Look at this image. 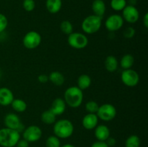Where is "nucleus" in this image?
<instances>
[{
    "label": "nucleus",
    "mask_w": 148,
    "mask_h": 147,
    "mask_svg": "<svg viewBox=\"0 0 148 147\" xmlns=\"http://www.w3.org/2000/svg\"><path fill=\"white\" fill-rule=\"evenodd\" d=\"M49 81H50L53 85L60 86L64 84L65 82V77L63 74L58 71L51 72L49 75Z\"/></svg>",
    "instance_id": "obj_18"
},
{
    "label": "nucleus",
    "mask_w": 148,
    "mask_h": 147,
    "mask_svg": "<svg viewBox=\"0 0 148 147\" xmlns=\"http://www.w3.org/2000/svg\"><path fill=\"white\" fill-rule=\"evenodd\" d=\"M60 29L64 34L69 35L73 33V24L69 20H64L61 22Z\"/></svg>",
    "instance_id": "obj_26"
},
{
    "label": "nucleus",
    "mask_w": 148,
    "mask_h": 147,
    "mask_svg": "<svg viewBox=\"0 0 148 147\" xmlns=\"http://www.w3.org/2000/svg\"><path fill=\"white\" fill-rule=\"evenodd\" d=\"M99 105L95 101L90 100L88 101L86 104H85V109H86L87 112L88 113H93L96 114L97 111H98Z\"/></svg>",
    "instance_id": "obj_29"
},
{
    "label": "nucleus",
    "mask_w": 148,
    "mask_h": 147,
    "mask_svg": "<svg viewBox=\"0 0 148 147\" xmlns=\"http://www.w3.org/2000/svg\"><path fill=\"white\" fill-rule=\"evenodd\" d=\"M41 40V35L38 32L31 30L25 35L23 39V44L25 48L29 50H32L40 46Z\"/></svg>",
    "instance_id": "obj_7"
},
{
    "label": "nucleus",
    "mask_w": 148,
    "mask_h": 147,
    "mask_svg": "<svg viewBox=\"0 0 148 147\" xmlns=\"http://www.w3.org/2000/svg\"><path fill=\"white\" fill-rule=\"evenodd\" d=\"M4 124L6 128L16 130L20 133H23L25 128L18 115L13 112L7 113L5 115L4 118Z\"/></svg>",
    "instance_id": "obj_8"
},
{
    "label": "nucleus",
    "mask_w": 148,
    "mask_h": 147,
    "mask_svg": "<svg viewBox=\"0 0 148 147\" xmlns=\"http://www.w3.org/2000/svg\"><path fill=\"white\" fill-rule=\"evenodd\" d=\"M102 19L95 14H91L86 17L81 24L82 31L88 35L96 33L102 25Z\"/></svg>",
    "instance_id": "obj_4"
},
{
    "label": "nucleus",
    "mask_w": 148,
    "mask_h": 147,
    "mask_svg": "<svg viewBox=\"0 0 148 147\" xmlns=\"http://www.w3.org/2000/svg\"><path fill=\"white\" fill-rule=\"evenodd\" d=\"M16 147H29V143L26 140L20 138L15 146Z\"/></svg>",
    "instance_id": "obj_33"
},
{
    "label": "nucleus",
    "mask_w": 148,
    "mask_h": 147,
    "mask_svg": "<svg viewBox=\"0 0 148 147\" xmlns=\"http://www.w3.org/2000/svg\"><path fill=\"white\" fill-rule=\"evenodd\" d=\"M61 147H76V146H75L72 145V144H64V145L61 146Z\"/></svg>",
    "instance_id": "obj_38"
},
{
    "label": "nucleus",
    "mask_w": 148,
    "mask_h": 147,
    "mask_svg": "<svg viewBox=\"0 0 148 147\" xmlns=\"http://www.w3.org/2000/svg\"><path fill=\"white\" fill-rule=\"evenodd\" d=\"M141 141L138 135H131L125 141V147H140Z\"/></svg>",
    "instance_id": "obj_25"
},
{
    "label": "nucleus",
    "mask_w": 148,
    "mask_h": 147,
    "mask_svg": "<svg viewBox=\"0 0 148 147\" xmlns=\"http://www.w3.org/2000/svg\"><path fill=\"white\" fill-rule=\"evenodd\" d=\"M64 100L70 108H79L83 102V91L77 86H70L65 90Z\"/></svg>",
    "instance_id": "obj_1"
},
{
    "label": "nucleus",
    "mask_w": 148,
    "mask_h": 147,
    "mask_svg": "<svg viewBox=\"0 0 148 147\" xmlns=\"http://www.w3.org/2000/svg\"><path fill=\"white\" fill-rule=\"evenodd\" d=\"M121 79L125 86L128 87H134L140 82V75L134 69H126L121 73Z\"/></svg>",
    "instance_id": "obj_9"
},
{
    "label": "nucleus",
    "mask_w": 148,
    "mask_h": 147,
    "mask_svg": "<svg viewBox=\"0 0 148 147\" xmlns=\"http://www.w3.org/2000/svg\"><path fill=\"white\" fill-rule=\"evenodd\" d=\"M20 139V133L11 128H4L0 129V146L2 147H14Z\"/></svg>",
    "instance_id": "obj_3"
},
{
    "label": "nucleus",
    "mask_w": 148,
    "mask_h": 147,
    "mask_svg": "<svg viewBox=\"0 0 148 147\" xmlns=\"http://www.w3.org/2000/svg\"><path fill=\"white\" fill-rule=\"evenodd\" d=\"M56 116L50 110V109L45 110L40 115V119L43 123L46 125H52L56 122Z\"/></svg>",
    "instance_id": "obj_24"
},
{
    "label": "nucleus",
    "mask_w": 148,
    "mask_h": 147,
    "mask_svg": "<svg viewBox=\"0 0 148 147\" xmlns=\"http://www.w3.org/2000/svg\"><path fill=\"white\" fill-rule=\"evenodd\" d=\"M110 4H111V7L114 11H122L124 7L127 6V1L126 0H111Z\"/></svg>",
    "instance_id": "obj_27"
},
{
    "label": "nucleus",
    "mask_w": 148,
    "mask_h": 147,
    "mask_svg": "<svg viewBox=\"0 0 148 147\" xmlns=\"http://www.w3.org/2000/svg\"><path fill=\"white\" fill-rule=\"evenodd\" d=\"M15 112H23L27 110V105L25 100L22 99H13L12 102L10 105Z\"/></svg>",
    "instance_id": "obj_23"
},
{
    "label": "nucleus",
    "mask_w": 148,
    "mask_h": 147,
    "mask_svg": "<svg viewBox=\"0 0 148 147\" xmlns=\"http://www.w3.org/2000/svg\"><path fill=\"white\" fill-rule=\"evenodd\" d=\"M122 17L128 23L134 24L139 20L140 12L134 5H127L122 10Z\"/></svg>",
    "instance_id": "obj_12"
},
{
    "label": "nucleus",
    "mask_w": 148,
    "mask_h": 147,
    "mask_svg": "<svg viewBox=\"0 0 148 147\" xmlns=\"http://www.w3.org/2000/svg\"><path fill=\"white\" fill-rule=\"evenodd\" d=\"M46 9L51 14H56L62 7V0H46Z\"/></svg>",
    "instance_id": "obj_20"
},
{
    "label": "nucleus",
    "mask_w": 148,
    "mask_h": 147,
    "mask_svg": "<svg viewBox=\"0 0 148 147\" xmlns=\"http://www.w3.org/2000/svg\"><path fill=\"white\" fill-rule=\"evenodd\" d=\"M106 143L107 144V145L108 146V147H113L116 144V141L114 138L110 136L108 139L106 141Z\"/></svg>",
    "instance_id": "obj_36"
},
{
    "label": "nucleus",
    "mask_w": 148,
    "mask_h": 147,
    "mask_svg": "<svg viewBox=\"0 0 148 147\" xmlns=\"http://www.w3.org/2000/svg\"><path fill=\"white\" fill-rule=\"evenodd\" d=\"M91 147H108L106 141H97L91 145Z\"/></svg>",
    "instance_id": "obj_34"
},
{
    "label": "nucleus",
    "mask_w": 148,
    "mask_h": 147,
    "mask_svg": "<svg viewBox=\"0 0 148 147\" xmlns=\"http://www.w3.org/2000/svg\"><path fill=\"white\" fill-rule=\"evenodd\" d=\"M23 6L26 12H32L34 10L35 7H36V3H35L34 0H24Z\"/></svg>",
    "instance_id": "obj_30"
},
{
    "label": "nucleus",
    "mask_w": 148,
    "mask_h": 147,
    "mask_svg": "<svg viewBox=\"0 0 148 147\" xmlns=\"http://www.w3.org/2000/svg\"><path fill=\"white\" fill-rule=\"evenodd\" d=\"M8 26V20L4 14L0 13V33H3Z\"/></svg>",
    "instance_id": "obj_31"
},
{
    "label": "nucleus",
    "mask_w": 148,
    "mask_h": 147,
    "mask_svg": "<svg viewBox=\"0 0 148 147\" xmlns=\"http://www.w3.org/2000/svg\"><path fill=\"white\" fill-rule=\"evenodd\" d=\"M14 99L13 92L7 87L0 88V105L2 106H9Z\"/></svg>",
    "instance_id": "obj_16"
},
{
    "label": "nucleus",
    "mask_w": 148,
    "mask_h": 147,
    "mask_svg": "<svg viewBox=\"0 0 148 147\" xmlns=\"http://www.w3.org/2000/svg\"><path fill=\"white\" fill-rule=\"evenodd\" d=\"M116 113L117 111L115 106H114L112 104L105 103L99 106L96 115L98 119H101L106 122H109L116 118Z\"/></svg>",
    "instance_id": "obj_5"
},
{
    "label": "nucleus",
    "mask_w": 148,
    "mask_h": 147,
    "mask_svg": "<svg viewBox=\"0 0 148 147\" xmlns=\"http://www.w3.org/2000/svg\"><path fill=\"white\" fill-rule=\"evenodd\" d=\"M94 135L98 141H106L111 135L110 129L106 125H98L94 129Z\"/></svg>",
    "instance_id": "obj_15"
},
{
    "label": "nucleus",
    "mask_w": 148,
    "mask_h": 147,
    "mask_svg": "<svg viewBox=\"0 0 148 147\" xmlns=\"http://www.w3.org/2000/svg\"><path fill=\"white\" fill-rule=\"evenodd\" d=\"M0 40H1V33H0Z\"/></svg>",
    "instance_id": "obj_39"
},
{
    "label": "nucleus",
    "mask_w": 148,
    "mask_h": 147,
    "mask_svg": "<svg viewBox=\"0 0 148 147\" xmlns=\"http://www.w3.org/2000/svg\"><path fill=\"white\" fill-rule=\"evenodd\" d=\"M42 134L43 133L40 127L36 125H31L25 128L23 132V138L28 143H34L40 139Z\"/></svg>",
    "instance_id": "obj_10"
},
{
    "label": "nucleus",
    "mask_w": 148,
    "mask_h": 147,
    "mask_svg": "<svg viewBox=\"0 0 148 147\" xmlns=\"http://www.w3.org/2000/svg\"><path fill=\"white\" fill-rule=\"evenodd\" d=\"M136 30L133 27H127L125 30H124L123 33V35L125 38L127 39H131L135 35Z\"/></svg>",
    "instance_id": "obj_32"
},
{
    "label": "nucleus",
    "mask_w": 148,
    "mask_h": 147,
    "mask_svg": "<svg viewBox=\"0 0 148 147\" xmlns=\"http://www.w3.org/2000/svg\"><path fill=\"white\" fill-rule=\"evenodd\" d=\"M91 82H92V80H91L90 76L89 75L83 74L78 77L77 82V86L79 87L81 90L83 91L90 86Z\"/></svg>",
    "instance_id": "obj_21"
},
{
    "label": "nucleus",
    "mask_w": 148,
    "mask_h": 147,
    "mask_svg": "<svg viewBox=\"0 0 148 147\" xmlns=\"http://www.w3.org/2000/svg\"><path fill=\"white\" fill-rule=\"evenodd\" d=\"M134 63V58L132 54L127 53L124 55L120 60V66L124 70L132 69Z\"/></svg>",
    "instance_id": "obj_22"
},
{
    "label": "nucleus",
    "mask_w": 148,
    "mask_h": 147,
    "mask_svg": "<svg viewBox=\"0 0 148 147\" xmlns=\"http://www.w3.org/2000/svg\"><path fill=\"white\" fill-rule=\"evenodd\" d=\"M38 81L40 83L44 84L46 83V82L49 81V76L46 74H40L38 76Z\"/></svg>",
    "instance_id": "obj_35"
},
{
    "label": "nucleus",
    "mask_w": 148,
    "mask_h": 147,
    "mask_svg": "<svg viewBox=\"0 0 148 147\" xmlns=\"http://www.w3.org/2000/svg\"><path fill=\"white\" fill-rule=\"evenodd\" d=\"M75 130L72 121L67 119H62L53 123V131L54 135L62 139H66L72 135Z\"/></svg>",
    "instance_id": "obj_2"
},
{
    "label": "nucleus",
    "mask_w": 148,
    "mask_h": 147,
    "mask_svg": "<svg viewBox=\"0 0 148 147\" xmlns=\"http://www.w3.org/2000/svg\"><path fill=\"white\" fill-rule=\"evenodd\" d=\"M68 44L75 49H83L88 45V38L84 33H72L68 35Z\"/></svg>",
    "instance_id": "obj_6"
},
{
    "label": "nucleus",
    "mask_w": 148,
    "mask_h": 147,
    "mask_svg": "<svg viewBox=\"0 0 148 147\" xmlns=\"http://www.w3.org/2000/svg\"><path fill=\"white\" fill-rule=\"evenodd\" d=\"M66 108V104L64 99L60 97L56 98L52 102L51 108H49L50 110L56 116L61 115L65 112Z\"/></svg>",
    "instance_id": "obj_14"
},
{
    "label": "nucleus",
    "mask_w": 148,
    "mask_h": 147,
    "mask_svg": "<svg viewBox=\"0 0 148 147\" xmlns=\"http://www.w3.org/2000/svg\"><path fill=\"white\" fill-rule=\"evenodd\" d=\"M106 4L103 0H94L92 4V10L94 14L103 18L106 13Z\"/></svg>",
    "instance_id": "obj_17"
},
{
    "label": "nucleus",
    "mask_w": 148,
    "mask_h": 147,
    "mask_svg": "<svg viewBox=\"0 0 148 147\" xmlns=\"http://www.w3.org/2000/svg\"><path fill=\"white\" fill-rule=\"evenodd\" d=\"M143 24L145 28H148V13H145L143 17Z\"/></svg>",
    "instance_id": "obj_37"
},
{
    "label": "nucleus",
    "mask_w": 148,
    "mask_h": 147,
    "mask_svg": "<svg viewBox=\"0 0 148 147\" xmlns=\"http://www.w3.org/2000/svg\"><path fill=\"white\" fill-rule=\"evenodd\" d=\"M61 146L60 138L54 135L49 136L46 141V147H61Z\"/></svg>",
    "instance_id": "obj_28"
},
{
    "label": "nucleus",
    "mask_w": 148,
    "mask_h": 147,
    "mask_svg": "<svg viewBox=\"0 0 148 147\" xmlns=\"http://www.w3.org/2000/svg\"><path fill=\"white\" fill-rule=\"evenodd\" d=\"M104 65L108 71L114 72L118 69L119 61L114 56H108L106 58Z\"/></svg>",
    "instance_id": "obj_19"
},
{
    "label": "nucleus",
    "mask_w": 148,
    "mask_h": 147,
    "mask_svg": "<svg viewBox=\"0 0 148 147\" xmlns=\"http://www.w3.org/2000/svg\"><path fill=\"white\" fill-rule=\"evenodd\" d=\"M124 22L122 16L118 14H111L106 20L105 27L110 32L118 31L123 27Z\"/></svg>",
    "instance_id": "obj_11"
},
{
    "label": "nucleus",
    "mask_w": 148,
    "mask_h": 147,
    "mask_svg": "<svg viewBox=\"0 0 148 147\" xmlns=\"http://www.w3.org/2000/svg\"><path fill=\"white\" fill-rule=\"evenodd\" d=\"M98 118L96 114L88 113L83 117L82 120V125L86 130L95 129L98 124Z\"/></svg>",
    "instance_id": "obj_13"
}]
</instances>
